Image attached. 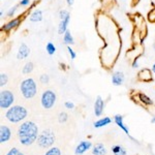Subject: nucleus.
Returning a JSON list of instances; mask_svg holds the SVG:
<instances>
[{
  "label": "nucleus",
  "instance_id": "32",
  "mask_svg": "<svg viewBox=\"0 0 155 155\" xmlns=\"http://www.w3.org/2000/svg\"><path fill=\"white\" fill-rule=\"evenodd\" d=\"M101 4L104 7H107V6H111L112 3L114 2V0H101Z\"/></svg>",
  "mask_w": 155,
  "mask_h": 155
},
{
  "label": "nucleus",
  "instance_id": "33",
  "mask_svg": "<svg viewBox=\"0 0 155 155\" xmlns=\"http://www.w3.org/2000/svg\"><path fill=\"white\" fill-rule=\"evenodd\" d=\"M139 60H140V57H136V58L132 59V62H131L132 68H137V67H139Z\"/></svg>",
  "mask_w": 155,
  "mask_h": 155
},
{
  "label": "nucleus",
  "instance_id": "26",
  "mask_svg": "<svg viewBox=\"0 0 155 155\" xmlns=\"http://www.w3.org/2000/svg\"><path fill=\"white\" fill-rule=\"evenodd\" d=\"M45 155H61V152L57 147H51V148L48 149V151L46 152Z\"/></svg>",
  "mask_w": 155,
  "mask_h": 155
},
{
  "label": "nucleus",
  "instance_id": "11",
  "mask_svg": "<svg viewBox=\"0 0 155 155\" xmlns=\"http://www.w3.org/2000/svg\"><path fill=\"white\" fill-rule=\"evenodd\" d=\"M12 137V130L8 126L1 125L0 126V143H6Z\"/></svg>",
  "mask_w": 155,
  "mask_h": 155
},
{
  "label": "nucleus",
  "instance_id": "16",
  "mask_svg": "<svg viewBox=\"0 0 155 155\" xmlns=\"http://www.w3.org/2000/svg\"><path fill=\"white\" fill-rule=\"evenodd\" d=\"M124 82V74L122 71H115L112 74V84L114 86H121Z\"/></svg>",
  "mask_w": 155,
  "mask_h": 155
},
{
  "label": "nucleus",
  "instance_id": "29",
  "mask_svg": "<svg viewBox=\"0 0 155 155\" xmlns=\"http://www.w3.org/2000/svg\"><path fill=\"white\" fill-rule=\"evenodd\" d=\"M66 49H67V53H68V55L71 56V60H74V59H76L77 53L74 51V49H72L71 46H67V47H66Z\"/></svg>",
  "mask_w": 155,
  "mask_h": 155
},
{
  "label": "nucleus",
  "instance_id": "3",
  "mask_svg": "<svg viewBox=\"0 0 155 155\" xmlns=\"http://www.w3.org/2000/svg\"><path fill=\"white\" fill-rule=\"evenodd\" d=\"M20 91H21V94L24 98H33L37 93V86L35 81L32 78H27V79L23 80L20 85Z\"/></svg>",
  "mask_w": 155,
  "mask_h": 155
},
{
  "label": "nucleus",
  "instance_id": "13",
  "mask_svg": "<svg viewBox=\"0 0 155 155\" xmlns=\"http://www.w3.org/2000/svg\"><path fill=\"white\" fill-rule=\"evenodd\" d=\"M104 110V101L101 98V96H97L95 104H94V114L96 117H101Z\"/></svg>",
  "mask_w": 155,
  "mask_h": 155
},
{
  "label": "nucleus",
  "instance_id": "34",
  "mask_svg": "<svg viewBox=\"0 0 155 155\" xmlns=\"http://www.w3.org/2000/svg\"><path fill=\"white\" fill-rule=\"evenodd\" d=\"M64 107L68 110H74V102H71V101H66L65 104H64Z\"/></svg>",
  "mask_w": 155,
  "mask_h": 155
},
{
  "label": "nucleus",
  "instance_id": "35",
  "mask_svg": "<svg viewBox=\"0 0 155 155\" xmlns=\"http://www.w3.org/2000/svg\"><path fill=\"white\" fill-rule=\"evenodd\" d=\"M74 0H66V3L68 4L69 6H71L72 4H74Z\"/></svg>",
  "mask_w": 155,
  "mask_h": 155
},
{
  "label": "nucleus",
  "instance_id": "23",
  "mask_svg": "<svg viewBox=\"0 0 155 155\" xmlns=\"http://www.w3.org/2000/svg\"><path fill=\"white\" fill-rule=\"evenodd\" d=\"M19 6H20V4H16V5L12 6L11 8H8V11H7V12H6V17H7V18H12V17H15V15H16L17 11L19 9Z\"/></svg>",
  "mask_w": 155,
  "mask_h": 155
},
{
  "label": "nucleus",
  "instance_id": "30",
  "mask_svg": "<svg viewBox=\"0 0 155 155\" xmlns=\"http://www.w3.org/2000/svg\"><path fill=\"white\" fill-rule=\"evenodd\" d=\"M5 155H24L23 153H22L21 151H20L19 149H17V148H12L9 150L8 152L5 154Z\"/></svg>",
  "mask_w": 155,
  "mask_h": 155
},
{
  "label": "nucleus",
  "instance_id": "4",
  "mask_svg": "<svg viewBox=\"0 0 155 155\" xmlns=\"http://www.w3.org/2000/svg\"><path fill=\"white\" fill-rule=\"evenodd\" d=\"M55 134L51 129H46V130H42L41 132H39L38 137H37L36 143L42 149H49L53 146V144L55 143Z\"/></svg>",
  "mask_w": 155,
  "mask_h": 155
},
{
  "label": "nucleus",
  "instance_id": "15",
  "mask_svg": "<svg viewBox=\"0 0 155 155\" xmlns=\"http://www.w3.org/2000/svg\"><path fill=\"white\" fill-rule=\"evenodd\" d=\"M30 55V48L27 46L26 44H21L19 47L18 53H17V59L19 60H23L25 58H27Z\"/></svg>",
  "mask_w": 155,
  "mask_h": 155
},
{
  "label": "nucleus",
  "instance_id": "36",
  "mask_svg": "<svg viewBox=\"0 0 155 155\" xmlns=\"http://www.w3.org/2000/svg\"><path fill=\"white\" fill-rule=\"evenodd\" d=\"M3 11H2V9H0V19L1 20H3Z\"/></svg>",
  "mask_w": 155,
  "mask_h": 155
},
{
  "label": "nucleus",
  "instance_id": "12",
  "mask_svg": "<svg viewBox=\"0 0 155 155\" xmlns=\"http://www.w3.org/2000/svg\"><path fill=\"white\" fill-rule=\"evenodd\" d=\"M92 144L90 141H82L80 142L79 144H78V146L76 147V150H74V153L76 155H82L84 154L86 151H88V150L91 148Z\"/></svg>",
  "mask_w": 155,
  "mask_h": 155
},
{
  "label": "nucleus",
  "instance_id": "14",
  "mask_svg": "<svg viewBox=\"0 0 155 155\" xmlns=\"http://www.w3.org/2000/svg\"><path fill=\"white\" fill-rule=\"evenodd\" d=\"M114 121H115V123H116L117 125H118V126L120 127V128L122 129V130L125 132L127 136L130 137L132 141H134V142H137L136 140L134 139V137L129 136V130H128V128H127V127L125 126V124L123 123V116H122V115H115V116H114Z\"/></svg>",
  "mask_w": 155,
  "mask_h": 155
},
{
  "label": "nucleus",
  "instance_id": "38",
  "mask_svg": "<svg viewBox=\"0 0 155 155\" xmlns=\"http://www.w3.org/2000/svg\"><path fill=\"white\" fill-rule=\"evenodd\" d=\"M151 122H152V123H155V117H154V118H152Z\"/></svg>",
  "mask_w": 155,
  "mask_h": 155
},
{
  "label": "nucleus",
  "instance_id": "7",
  "mask_svg": "<svg viewBox=\"0 0 155 155\" xmlns=\"http://www.w3.org/2000/svg\"><path fill=\"white\" fill-rule=\"evenodd\" d=\"M15 101V95L11 90H1L0 92V109H9Z\"/></svg>",
  "mask_w": 155,
  "mask_h": 155
},
{
  "label": "nucleus",
  "instance_id": "1",
  "mask_svg": "<svg viewBox=\"0 0 155 155\" xmlns=\"http://www.w3.org/2000/svg\"><path fill=\"white\" fill-rule=\"evenodd\" d=\"M38 134V127L32 121L23 122L18 128L19 141L23 146H30L36 142Z\"/></svg>",
  "mask_w": 155,
  "mask_h": 155
},
{
  "label": "nucleus",
  "instance_id": "25",
  "mask_svg": "<svg viewBox=\"0 0 155 155\" xmlns=\"http://www.w3.org/2000/svg\"><path fill=\"white\" fill-rule=\"evenodd\" d=\"M8 83V77L5 72H1L0 74V87H4Z\"/></svg>",
  "mask_w": 155,
  "mask_h": 155
},
{
  "label": "nucleus",
  "instance_id": "21",
  "mask_svg": "<svg viewBox=\"0 0 155 155\" xmlns=\"http://www.w3.org/2000/svg\"><path fill=\"white\" fill-rule=\"evenodd\" d=\"M112 152L114 153V155H127L126 150L120 145H115L112 147Z\"/></svg>",
  "mask_w": 155,
  "mask_h": 155
},
{
  "label": "nucleus",
  "instance_id": "5",
  "mask_svg": "<svg viewBox=\"0 0 155 155\" xmlns=\"http://www.w3.org/2000/svg\"><path fill=\"white\" fill-rule=\"evenodd\" d=\"M56 93L52 90H46L42 92L41 97V104L42 107L46 110H50L54 107L55 102H56Z\"/></svg>",
  "mask_w": 155,
  "mask_h": 155
},
{
  "label": "nucleus",
  "instance_id": "17",
  "mask_svg": "<svg viewBox=\"0 0 155 155\" xmlns=\"http://www.w3.org/2000/svg\"><path fill=\"white\" fill-rule=\"evenodd\" d=\"M42 19H44V16H42V12L41 9H34L29 15V21L32 23H38V22L42 21Z\"/></svg>",
  "mask_w": 155,
  "mask_h": 155
},
{
  "label": "nucleus",
  "instance_id": "28",
  "mask_svg": "<svg viewBox=\"0 0 155 155\" xmlns=\"http://www.w3.org/2000/svg\"><path fill=\"white\" fill-rule=\"evenodd\" d=\"M39 81H41V84H49V82H50V77H49V74H42L41 78H39Z\"/></svg>",
  "mask_w": 155,
  "mask_h": 155
},
{
  "label": "nucleus",
  "instance_id": "8",
  "mask_svg": "<svg viewBox=\"0 0 155 155\" xmlns=\"http://www.w3.org/2000/svg\"><path fill=\"white\" fill-rule=\"evenodd\" d=\"M24 16H25V14H22V15H20L19 17H17V18H12V20H9L8 22H6V23L1 27V31L5 32V33H9L12 30L17 29L20 25H21L22 21H23V19H24Z\"/></svg>",
  "mask_w": 155,
  "mask_h": 155
},
{
  "label": "nucleus",
  "instance_id": "20",
  "mask_svg": "<svg viewBox=\"0 0 155 155\" xmlns=\"http://www.w3.org/2000/svg\"><path fill=\"white\" fill-rule=\"evenodd\" d=\"M63 44L66 45V46H71V45L74 44V36H72L71 32L69 30H66V32L63 34Z\"/></svg>",
  "mask_w": 155,
  "mask_h": 155
},
{
  "label": "nucleus",
  "instance_id": "9",
  "mask_svg": "<svg viewBox=\"0 0 155 155\" xmlns=\"http://www.w3.org/2000/svg\"><path fill=\"white\" fill-rule=\"evenodd\" d=\"M137 78L140 82L148 83V82L153 81V71H152V69L149 68H143L137 72Z\"/></svg>",
  "mask_w": 155,
  "mask_h": 155
},
{
  "label": "nucleus",
  "instance_id": "18",
  "mask_svg": "<svg viewBox=\"0 0 155 155\" xmlns=\"http://www.w3.org/2000/svg\"><path fill=\"white\" fill-rule=\"evenodd\" d=\"M92 154L93 155H106L107 154L106 147L101 143L94 145L93 149H92Z\"/></svg>",
  "mask_w": 155,
  "mask_h": 155
},
{
  "label": "nucleus",
  "instance_id": "6",
  "mask_svg": "<svg viewBox=\"0 0 155 155\" xmlns=\"http://www.w3.org/2000/svg\"><path fill=\"white\" fill-rule=\"evenodd\" d=\"M59 25H58V34L62 35L66 32V30H68V25L71 22V14L66 9H61L59 12Z\"/></svg>",
  "mask_w": 155,
  "mask_h": 155
},
{
  "label": "nucleus",
  "instance_id": "24",
  "mask_svg": "<svg viewBox=\"0 0 155 155\" xmlns=\"http://www.w3.org/2000/svg\"><path fill=\"white\" fill-rule=\"evenodd\" d=\"M46 51L49 55L52 56V55H54L56 53V46H55L53 42H48L46 46Z\"/></svg>",
  "mask_w": 155,
  "mask_h": 155
},
{
  "label": "nucleus",
  "instance_id": "27",
  "mask_svg": "<svg viewBox=\"0 0 155 155\" xmlns=\"http://www.w3.org/2000/svg\"><path fill=\"white\" fill-rule=\"evenodd\" d=\"M67 119H68V115H67L65 112H62V113L59 114L58 116V121L60 123H65L67 121Z\"/></svg>",
  "mask_w": 155,
  "mask_h": 155
},
{
  "label": "nucleus",
  "instance_id": "40",
  "mask_svg": "<svg viewBox=\"0 0 155 155\" xmlns=\"http://www.w3.org/2000/svg\"><path fill=\"white\" fill-rule=\"evenodd\" d=\"M2 1H3V0H2Z\"/></svg>",
  "mask_w": 155,
  "mask_h": 155
},
{
  "label": "nucleus",
  "instance_id": "22",
  "mask_svg": "<svg viewBox=\"0 0 155 155\" xmlns=\"http://www.w3.org/2000/svg\"><path fill=\"white\" fill-rule=\"evenodd\" d=\"M33 69H34V64L32 63L31 61H29L25 63V65L23 66V69H22V72H23L24 74H29L33 71Z\"/></svg>",
  "mask_w": 155,
  "mask_h": 155
},
{
  "label": "nucleus",
  "instance_id": "31",
  "mask_svg": "<svg viewBox=\"0 0 155 155\" xmlns=\"http://www.w3.org/2000/svg\"><path fill=\"white\" fill-rule=\"evenodd\" d=\"M19 4H20V6H22V7H27L31 4V0H20Z\"/></svg>",
  "mask_w": 155,
  "mask_h": 155
},
{
  "label": "nucleus",
  "instance_id": "39",
  "mask_svg": "<svg viewBox=\"0 0 155 155\" xmlns=\"http://www.w3.org/2000/svg\"><path fill=\"white\" fill-rule=\"evenodd\" d=\"M154 50H155V45H154Z\"/></svg>",
  "mask_w": 155,
  "mask_h": 155
},
{
  "label": "nucleus",
  "instance_id": "10",
  "mask_svg": "<svg viewBox=\"0 0 155 155\" xmlns=\"http://www.w3.org/2000/svg\"><path fill=\"white\" fill-rule=\"evenodd\" d=\"M132 99H134V101L137 102V104H143L145 107L152 106V104H153V101L144 93H137L134 96H132Z\"/></svg>",
  "mask_w": 155,
  "mask_h": 155
},
{
  "label": "nucleus",
  "instance_id": "37",
  "mask_svg": "<svg viewBox=\"0 0 155 155\" xmlns=\"http://www.w3.org/2000/svg\"><path fill=\"white\" fill-rule=\"evenodd\" d=\"M152 71H153V74H155V63L153 64V66H152Z\"/></svg>",
  "mask_w": 155,
  "mask_h": 155
},
{
  "label": "nucleus",
  "instance_id": "2",
  "mask_svg": "<svg viewBox=\"0 0 155 155\" xmlns=\"http://www.w3.org/2000/svg\"><path fill=\"white\" fill-rule=\"evenodd\" d=\"M28 112L22 106H12L7 109L5 113V118L12 123H19L26 119Z\"/></svg>",
  "mask_w": 155,
  "mask_h": 155
},
{
  "label": "nucleus",
  "instance_id": "19",
  "mask_svg": "<svg viewBox=\"0 0 155 155\" xmlns=\"http://www.w3.org/2000/svg\"><path fill=\"white\" fill-rule=\"evenodd\" d=\"M112 122L111 118H109V117H104V118H101L99 120H97V121L94 122V127L95 128H101V127H104V126H107V124H110Z\"/></svg>",
  "mask_w": 155,
  "mask_h": 155
}]
</instances>
